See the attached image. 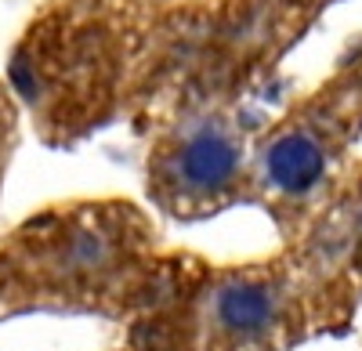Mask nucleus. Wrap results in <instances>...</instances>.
I'll return each mask as SVG.
<instances>
[{
    "mask_svg": "<svg viewBox=\"0 0 362 351\" xmlns=\"http://www.w3.org/2000/svg\"><path fill=\"white\" fill-rule=\"evenodd\" d=\"M358 120L362 73L344 69L312 102L297 105L254 145L247 185L279 199H300L315 192L326 182L337 149L351 134H358Z\"/></svg>",
    "mask_w": 362,
    "mask_h": 351,
    "instance_id": "3",
    "label": "nucleus"
},
{
    "mask_svg": "<svg viewBox=\"0 0 362 351\" xmlns=\"http://www.w3.org/2000/svg\"><path fill=\"white\" fill-rule=\"evenodd\" d=\"M18 141H22V109H18L15 95L8 91V83L0 80V185H4L8 170H11Z\"/></svg>",
    "mask_w": 362,
    "mask_h": 351,
    "instance_id": "5",
    "label": "nucleus"
},
{
    "mask_svg": "<svg viewBox=\"0 0 362 351\" xmlns=\"http://www.w3.org/2000/svg\"><path fill=\"white\" fill-rule=\"evenodd\" d=\"M283 297L279 286L257 275H225L206 290L203 323L218 340L250 344L279 323Z\"/></svg>",
    "mask_w": 362,
    "mask_h": 351,
    "instance_id": "4",
    "label": "nucleus"
},
{
    "mask_svg": "<svg viewBox=\"0 0 362 351\" xmlns=\"http://www.w3.org/2000/svg\"><path fill=\"white\" fill-rule=\"evenodd\" d=\"M235 105L225 98H181L153 112L145 189L170 218H210L247 185L250 134Z\"/></svg>",
    "mask_w": 362,
    "mask_h": 351,
    "instance_id": "2",
    "label": "nucleus"
},
{
    "mask_svg": "<svg viewBox=\"0 0 362 351\" xmlns=\"http://www.w3.org/2000/svg\"><path fill=\"white\" fill-rule=\"evenodd\" d=\"M170 0H47L8 54L4 83L40 141L66 149L134 109Z\"/></svg>",
    "mask_w": 362,
    "mask_h": 351,
    "instance_id": "1",
    "label": "nucleus"
}]
</instances>
